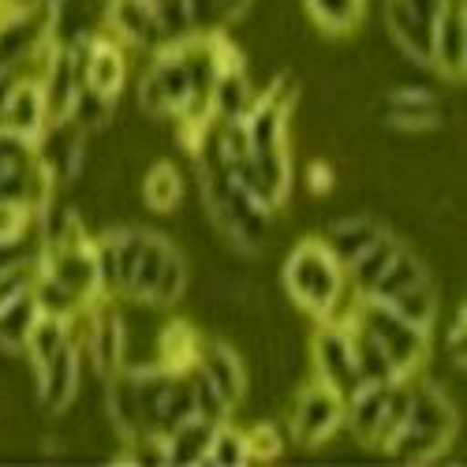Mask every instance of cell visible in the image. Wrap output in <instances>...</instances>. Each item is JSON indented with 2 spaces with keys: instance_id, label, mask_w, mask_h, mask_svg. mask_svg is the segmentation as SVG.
Wrapping results in <instances>:
<instances>
[{
  "instance_id": "obj_6",
  "label": "cell",
  "mask_w": 467,
  "mask_h": 467,
  "mask_svg": "<svg viewBox=\"0 0 467 467\" xmlns=\"http://www.w3.org/2000/svg\"><path fill=\"white\" fill-rule=\"evenodd\" d=\"M344 422V397L326 381L303 385V393L296 397L292 408V434L299 445H322L329 441Z\"/></svg>"
},
{
  "instance_id": "obj_14",
  "label": "cell",
  "mask_w": 467,
  "mask_h": 467,
  "mask_svg": "<svg viewBox=\"0 0 467 467\" xmlns=\"http://www.w3.org/2000/svg\"><path fill=\"white\" fill-rule=\"evenodd\" d=\"M378 120L397 131H431L438 124V94L422 87H397L378 101Z\"/></svg>"
},
{
  "instance_id": "obj_21",
  "label": "cell",
  "mask_w": 467,
  "mask_h": 467,
  "mask_svg": "<svg viewBox=\"0 0 467 467\" xmlns=\"http://www.w3.org/2000/svg\"><path fill=\"white\" fill-rule=\"evenodd\" d=\"M400 251V244L389 236V232H381V236L352 262V265H344V281H348V288H352L359 299H367L370 296V288L378 285V277L385 274V265L393 262V254Z\"/></svg>"
},
{
  "instance_id": "obj_1",
  "label": "cell",
  "mask_w": 467,
  "mask_h": 467,
  "mask_svg": "<svg viewBox=\"0 0 467 467\" xmlns=\"http://www.w3.org/2000/svg\"><path fill=\"white\" fill-rule=\"evenodd\" d=\"M456 426L460 419L449 397L434 381H419L411 385L404 422L381 441V449L400 463H431L449 449V441L456 438Z\"/></svg>"
},
{
  "instance_id": "obj_20",
  "label": "cell",
  "mask_w": 467,
  "mask_h": 467,
  "mask_svg": "<svg viewBox=\"0 0 467 467\" xmlns=\"http://www.w3.org/2000/svg\"><path fill=\"white\" fill-rule=\"evenodd\" d=\"M213 426L217 422H210L202 415H191L180 426H172V431L161 438L165 441V463H206Z\"/></svg>"
},
{
  "instance_id": "obj_22",
  "label": "cell",
  "mask_w": 467,
  "mask_h": 467,
  "mask_svg": "<svg viewBox=\"0 0 467 467\" xmlns=\"http://www.w3.org/2000/svg\"><path fill=\"white\" fill-rule=\"evenodd\" d=\"M37 315H42V310H37V299L30 288H23L12 299L0 303V348H5V352H23Z\"/></svg>"
},
{
  "instance_id": "obj_13",
  "label": "cell",
  "mask_w": 467,
  "mask_h": 467,
  "mask_svg": "<svg viewBox=\"0 0 467 467\" xmlns=\"http://www.w3.org/2000/svg\"><path fill=\"white\" fill-rule=\"evenodd\" d=\"M445 79H463L467 71V0H445L434 26V64Z\"/></svg>"
},
{
  "instance_id": "obj_23",
  "label": "cell",
  "mask_w": 467,
  "mask_h": 467,
  "mask_svg": "<svg viewBox=\"0 0 467 467\" xmlns=\"http://www.w3.org/2000/svg\"><path fill=\"white\" fill-rule=\"evenodd\" d=\"M199 348H202V340L187 322H169L158 337V367H165L172 374H187L199 363Z\"/></svg>"
},
{
  "instance_id": "obj_30",
  "label": "cell",
  "mask_w": 467,
  "mask_h": 467,
  "mask_svg": "<svg viewBox=\"0 0 467 467\" xmlns=\"http://www.w3.org/2000/svg\"><path fill=\"white\" fill-rule=\"evenodd\" d=\"M244 434H247V452H251V460H258V463H269V460H277V456L285 452V438H281L269 422L254 426V431H244Z\"/></svg>"
},
{
  "instance_id": "obj_8",
  "label": "cell",
  "mask_w": 467,
  "mask_h": 467,
  "mask_svg": "<svg viewBox=\"0 0 467 467\" xmlns=\"http://www.w3.org/2000/svg\"><path fill=\"white\" fill-rule=\"evenodd\" d=\"M34 153L37 161L49 169V176L57 183H67L83 172V161H87V131L64 116V120H49L42 128V135L34 139Z\"/></svg>"
},
{
  "instance_id": "obj_19",
  "label": "cell",
  "mask_w": 467,
  "mask_h": 467,
  "mask_svg": "<svg viewBox=\"0 0 467 467\" xmlns=\"http://www.w3.org/2000/svg\"><path fill=\"white\" fill-rule=\"evenodd\" d=\"M385 232V224H378L374 217H340L329 224V232L322 236V244L329 247V254L340 262V265H352L378 236Z\"/></svg>"
},
{
  "instance_id": "obj_17",
  "label": "cell",
  "mask_w": 467,
  "mask_h": 467,
  "mask_svg": "<svg viewBox=\"0 0 467 467\" xmlns=\"http://www.w3.org/2000/svg\"><path fill=\"white\" fill-rule=\"evenodd\" d=\"M124 53L116 49V42L109 37H90L87 49H83V83L94 87L98 94L116 98L124 87Z\"/></svg>"
},
{
  "instance_id": "obj_10",
  "label": "cell",
  "mask_w": 467,
  "mask_h": 467,
  "mask_svg": "<svg viewBox=\"0 0 467 467\" xmlns=\"http://www.w3.org/2000/svg\"><path fill=\"white\" fill-rule=\"evenodd\" d=\"M46 124H49V116H46V94H42L37 75L30 71L16 75V83L8 87L5 101H0V131L34 142Z\"/></svg>"
},
{
  "instance_id": "obj_9",
  "label": "cell",
  "mask_w": 467,
  "mask_h": 467,
  "mask_svg": "<svg viewBox=\"0 0 467 467\" xmlns=\"http://www.w3.org/2000/svg\"><path fill=\"white\" fill-rule=\"evenodd\" d=\"M315 370L318 381H326L329 389L348 400L363 385L359 370H356V352H352V337H348V326H333V322H318L315 333Z\"/></svg>"
},
{
  "instance_id": "obj_26",
  "label": "cell",
  "mask_w": 467,
  "mask_h": 467,
  "mask_svg": "<svg viewBox=\"0 0 467 467\" xmlns=\"http://www.w3.org/2000/svg\"><path fill=\"white\" fill-rule=\"evenodd\" d=\"M206 463H221V467H244V463H251L247 434L240 431V426H232V422H224V419L213 426Z\"/></svg>"
},
{
  "instance_id": "obj_12",
  "label": "cell",
  "mask_w": 467,
  "mask_h": 467,
  "mask_svg": "<svg viewBox=\"0 0 467 467\" xmlns=\"http://www.w3.org/2000/svg\"><path fill=\"white\" fill-rule=\"evenodd\" d=\"M194 370H199L213 389L217 397L224 400L228 411H236L247 397V370L240 363V356L232 352V348L224 340H210L199 348V363H194Z\"/></svg>"
},
{
  "instance_id": "obj_29",
  "label": "cell",
  "mask_w": 467,
  "mask_h": 467,
  "mask_svg": "<svg viewBox=\"0 0 467 467\" xmlns=\"http://www.w3.org/2000/svg\"><path fill=\"white\" fill-rule=\"evenodd\" d=\"M146 5L161 16V23H165V30H169L172 42H183V37L199 34V30H194V19H191V5H187V0H146Z\"/></svg>"
},
{
  "instance_id": "obj_5",
  "label": "cell",
  "mask_w": 467,
  "mask_h": 467,
  "mask_svg": "<svg viewBox=\"0 0 467 467\" xmlns=\"http://www.w3.org/2000/svg\"><path fill=\"white\" fill-rule=\"evenodd\" d=\"M441 8L445 0H385V26L419 67L434 64V26Z\"/></svg>"
},
{
  "instance_id": "obj_3",
  "label": "cell",
  "mask_w": 467,
  "mask_h": 467,
  "mask_svg": "<svg viewBox=\"0 0 467 467\" xmlns=\"http://www.w3.org/2000/svg\"><path fill=\"white\" fill-rule=\"evenodd\" d=\"M352 322L381 348L385 359L393 363L397 378H411L422 363H426V352H431V344H426V333L415 322H408L404 315H397L389 303H378V299H359Z\"/></svg>"
},
{
  "instance_id": "obj_7",
  "label": "cell",
  "mask_w": 467,
  "mask_h": 467,
  "mask_svg": "<svg viewBox=\"0 0 467 467\" xmlns=\"http://www.w3.org/2000/svg\"><path fill=\"white\" fill-rule=\"evenodd\" d=\"M105 23H109L116 42L135 46V49L161 53V49L176 46L161 23V16L153 12L146 0H105Z\"/></svg>"
},
{
  "instance_id": "obj_31",
  "label": "cell",
  "mask_w": 467,
  "mask_h": 467,
  "mask_svg": "<svg viewBox=\"0 0 467 467\" xmlns=\"http://www.w3.org/2000/svg\"><path fill=\"white\" fill-rule=\"evenodd\" d=\"M306 183H310V191H315V194L329 191V169H326V165H310V172H306Z\"/></svg>"
},
{
  "instance_id": "obj_25",
  "label": "cell",
  "mask_w": 467,
  "mask_h": 467,
  "mask_svg": "<svg viewBox=\"0 0 467 467\" xmlns=\"http://www.w3.org/2000/svg\"><path fill=\"white\" fill-rule=\"evenodd\" d=\"M142 199H146L150 210H158V213L176 210L180 199H183V176L176 172V165H169V161L153 165L142 180Z\"/></svg>"
},
{
  "instance_id": "obj_2",
  "label": "cell",
  "mask_w": 467,
  "mask_h": 467,
  "mask_svg": "<svg viewBox=\"0 0 467 467\" xmlns=\"http://www.w3.org/2000/svg\"><path fill=\"white\" fill-rule=\"evenodd\" d=\"M344 288V265L329 254L322 240H303L288 262H285V292L292 296L296 306H303L306 315H315L318 322L329 315V306L337 303Z\"/></svg>"
},
{
  "instance_id": "obj_24",
  "label": "cell",
  "mask_w": 467,
  "mask_h": 467,
  "mask_svg": "<svg viewBox=\"0 0 467 467\" xmlns=\"http://www.w3.org/2000/svg\"><path fill=\"white\" fill-rule=\"evenodd\" d=\"M306 16L315 19V26L322 34H352L363 23L367 12V0H303Z\"/></svg>"
},
{
  "instance_id": "obj_15",
  "label": "cell",
  "mask_w": 467,
  "mask_h": 467,
  "mask_svg": "<svg viewBox=\"0 0 467 467\" xmlns=\"http://www.w3.org/2000/svg\"><path fill=\"white\" fill-rule=\"evenodd\" d=\"M105 411L112 431L124 441L142 438V415H139V389H135V374L124 367L120 374L105 378Z\"/></svg>"
},
{
  "instance_id": "obj_32",
  "label": "cell",
  "mask_w": 467,
  "mask_h": 467,
  "mask_svg": "<svg viewBox=\"0 0 467 467\" xmlns=\"http://www.w3.org/2000/svg\"><path fill=\"white\" fill-rule=\"evenodd\" d=\"M34 5H42V8H53V5H57V0H34Z\"/></svg>"
},
{
  "instance_id": "obj_16",
  "label": "cell",
  "mask_w": 467,
  "mask_h": 467,
  "mask_svg": "<svg viewBox=\"0 0 467 467\" xmlns=\"http://www.w3.org/2000/svg\"><path fill=\"white\" fill-rule=\"evenodd\" d=\"M393 385V381H389ZM389 385H359L352 397L344 400V422L359 441L381 445V426H385V404H389Z\"/></svg>"
},
{
  "instance_id": "obj_28",
  "label": "cell",
  "mask_w": 467,
  "mask_h": 467,
  "mask_svg": "<svg viewBox=\"0 0 467 467\" xmlns=\"http://www.w3.org/2000/svg\"><path fill=\"white\" fill-rule=\"evenodd\" d=\"M71 120L79 124L87 135H94V131H101L105 124H109V116H112V98L109 94H98L94 87H79V94H75V101H71Z\"/></svg>"
},
{
  "instance_id": "obj_11",
  "label": "cell",
  "mask_w": 467,
  "mask_h": 467,
  "mask_svg": "<svg viewBox=\"0 0 467 467\" xmlns=\"http://www.w3.org/2000/svg\"><path fill=\"white\" fill-rule=\"evenodd\" d=\"M79 367H83V344L67 340L60 352L42 363L34 374H37V400H42V408L49 415H60L75 404V397H79Z\"/></svg>"
},
{
  "instance_id": "obj_4",
  "label": "cell",
  "mask_w": 467,
  "mask_h": 467,
  "mask_svg": "<svg viewBox=\"0 0 467 467\" xmlns=\"http://www.w3.org/2000/svg\"><path fill=\"white\" fill-rule=\"evenodd\" d=\"M83 348L94 359L98 378H112L128 367V322L120 315L116 296H98L87 306V329H83Z\"/></svg>"
},
{
  "instance_id": "obj_18",
  "label": "cell",
  "mask_w": 467,
  "mask_h": 467,
  "mask_svg": "<svg viewBox=\"0 0 467 467\" xmlns=\"http://www.w3.org/2000/svg\"><path fill=\"white\" fill-rule=\"evenodd\" d=\"M431 285V274H426V265L411 254V251H397L393 254V262L385 265V274L378 277V285L370 288V296L367 299H378V303H397V299H404V296H411V292H419V288H426Z\"/></svg>"
},
{
  "instance_id": "obj_27",
  "label": "cell",
  "mask_w": 467,
  "mask_h": 467,
  "mask_svg": "<svg viewBox=\"0 0 467 467\" xmlns=\"http://www.w3.org/2000/svg\"><path fill=\"white\" fill-rule=\"evenodd\" d=\"M191 5V19H194V30L199 34H217V26L240 19L251 0H187Z\"/></svg>"
}]
</instances>
